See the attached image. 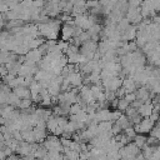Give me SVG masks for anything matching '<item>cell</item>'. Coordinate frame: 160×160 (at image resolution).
Listing matches in <instances>:
<instances>
[{"label": "cell", "mask_w": 160, "mask_h": 160, "mask_svg": "<svg viewBox=\"0 0 160 160\" xmlns=\"http://www.w3.org/2000/svg\"><path fill=\"white\" fill-rule=\"evenodd\" d=\"M71 2H72V5H79V4H81V2H84L85 0H70Z\"/></svg>", "instance_id": "26"}, {"label": "cell", "mask_w": 160, "mask_h": 160, "mask_svg": "<svg viewBox=\"0 0 160 160\" xmlns=\"http://www.w3.org/2000/svg\"><path fill=\"white\" fill-rule=\"evenodd\" d=\"M12 91L20 98V99H31V91L28 86H18L12 89Z\"/></svg>", "instance_id": "15"}, {"label": "cell", "mask_w": 160, "mask_h": 160, "mask_svg": "<svg viewBox=\"0 0 160 160\" xmlns=\"http://www.w3.org/2000/svg\"><path fill=\"white\" fill-rule=\"evenodd\" d=\"M44 55H45V54H44V51H42L40 48L29 50L28 54L24 55V56H25V61H24V62L30 64V65H39V62L42 60Z\"/></svg>", "instance_id": "4"}, {"label": "cell", "mask_w": 160, "mask_h": 160, "mask_svg": "<svg viewBox=\"0 0 160 160\" xmlns=\"http://www.w3.org/2000/svg\"><path fill=\"white\" fill-rule=\"evenodd\" d=\"M32 100L31 99H21V101H20V104H19V108L18 109H20V110H25V109H29L30 106H32Z\"/></svg>", "instance_id": "20"}, {"label": "cell", "mask_w": 160, "mask_h": 160, "mask_svg": "<svg viewBox=\"0 0 160 160\" xmlns=\"http://www.w3.org/2000/svg\"><path fill=\"white\" fill-rule=\"evenodd\" d=\"M68 80H69V82H70V85H71V88H81L82 85H84V75L80 72V71H75V72H71V74H69L68 76H65Z\"/></svg>", "instance_id": "9"}, {"label": "cell", "mask_w": 160, "mask_h": 160, "mask_svg": "<svg viewBox=\"0 0 160 160\" xmlns=\"http://www.w3.org/2000/svg\"><path fill=\"white\" fill-rule=\"evenodd\" d=\"M122 88L126 91V94H129V92H135L138 90L139 85L136 84V81L134 80L132 76H128L122 80Z\"/></svg>", "instance_id": "13"}, {"label": "cell", "mask_w": 160, "mask_h": 160, "mask_svg": "<svg viewBox=\"0 0 160 160\" xmlns=\"http://www.w3.org/2000/svg\"><path fill=\"white\" fill-rule=\"evenodd\" d=\"M155 124H156V122L149 116V118H142V120L140 121V124L135 125L134 128L136 129V131H138L139 134H146V132L150 134V131L152 130V128L155 126Z\"/></svg>", "instance_id": "8"}, {"label": "cell", "mask_w": 160, "mask_h": 160, "mask_svg": "<svg viewBox=\"0 0 160 160\" xmlns=\"http://www.w3.org/2000/svg\"><path fill=\"white\" fill-rule=\"evenodd\" d=\"M95 120L98 122L102 121H112V110H109L108 108L105 109H99L95 112Z\"/></svg>", "instance_id": "12"}, {"label": "cell", "mask_w": 160, "mask_h": 160, "mask_svg": "<svg viewBox=\"0 0 160 160\" xmlns=\"http://www.w3.org/2000/svg\"><path fill=\"white\" fill-rule=\"evenodd\" d=\"M39 69L36 68V65H30V64H26L24 62L20 68V71H19V75L20 76H24V78H34L36 71Z\"/></svg>", "instance_id": "11"}, {"label": "cell", "mask_w": 160, "mask_h": 160, "mask_svg": "<svg viewBox=\"0 0 160 160\" xmlns=\"http://www.w3.org/2000/svg\"><path fill=\"white\" fill-rule=\"evenodd\" d=\"M130 105H131V104H130L125 98H120V99H119V101H118V108H116V109H118V110H120L121 112H125V111H126V109H128Z\"/></svg>", "instance_id": "18"}, {"label": "cell", "mask_w": 160, "mask_h": 160, "mask_svg": "<svg viewBox=\"0 0 160 160\" xmlns=\"http://www.w3.org/2000/svg\"><path fill=\"white\" fill-rule=\"evenodd\" d=\"M138 111L142 118H149L154 112V104L151 101H146L138 109Z\"/></svg>", "instance_id": "14"}, {"label": "cell", "mask_w": 160, "mask_h": 160, "mask_svg": "<svg viewBox=\"0 0 160 160\" xmlns=\"http://www.w3.org/2000/svg\"><path fill=\"white\" fill-rule=\"evenodd\" d=\"M59 128V122H58V116L55 114H52L48 120H46V129L50 134H54L56 131V129Z\"/></svg>", "instance_id": "16"}, {"label": "cell", "mask_w": 160, "mask_h": 160, "mask_svg": "<svg viewBox=\"0 0 160 160\" xmlns=\"http://www.w3.org/2000/svg\"><path fill=\"white\" fill-rule=\"evenodd\" d=\"M44 146L48 149V150H55V151H60L62 152L64 151V146L61 144V139L60 136H56L54 134H50L48 135V138L44 140Z\"/></svg>", "instance_id": "3"}, {"label": "cell", "mask_w": 160, "mask_h": 160, "mask_svg": "<svg viewBox=\"0 0 160 160\" xmlns=\"http://www.w3.org/2000/svg\"><path fill=\"white\" fill-rule=\"evenodd\" d=\"M4 160H21V156L20 155H18L16 152L15 154H11L10 156H8L6 159H4Z\"/></svg>", "instance_id": "25"}, {"label": "cell", "mask_w": 160, "mask_h": 160, "mask_svg": "<svg viewBox=\"0 0 160 160\" xmlns=\"http://www.w3.org/2000/svg\"><path fill=\"white\" fill-rule=\"evenodd\" d=\"M125 18L130 21V24H134V25H138L144 20V16L141 14V9L140 8H130L129 6V10H128Z\"/></svg>", "instance_id": "7"}, {"label": "cell", "mask_w": 160, "mask_h": 160, "mask_svg": "<svg viewBox=\"0 0 160 160\" xmlns=\"http://www.w3.org/2000/svg\"><path fill=\"white\" fill-rule=\"evenodd\" d=\"M124 98L131 104V102H134V101L136 100V94H135V92H129V94H126Z\"/></svg>", "instance_id": "24"}, {"label": "cell", "mask_w": 160, "mask_h": 160, "mask_svg": "<svg viewBox=\"0 0 160 160\" xmlns=\"http://www.w3.org/2000/svg\"><path fill=\"white\" fill-rule=\"evenodd\" d=\"M98 48L99 44L94 40H89L82 42V45L80 46V52L88 59V60H92L95 58V54L98 52Z\"/></svg>", "instance_id": "2"}, {"label": "cell", "mask_w": 160, "mask_h": 160, "mask_svg": "<svg viewBox=\"0 0 160 160\" xmlns=\"http://www.w3.org/2000/svg\"><path fill=\"white\" fill-rule=\"evenodd\" d=\"M129 6L130 8H140L141 4L144 2V0H128Z\"/></svg>", "instance_id": "23"}, {"label": "cell", "mask_w": 160, "mask_h": 160, "mask_svg": "<svg viewBox=\"0 0 160 160\" xmlns=\"http://www.w3.org/2000/svg\"><path fill=\"white\" fill-rule=\"evenodd\" d=\"M122 78L121 76H112L109 79L102 80V86L105 91H116L122 86Z\"/></svg>", "instance_id": "5"}, {"label": "cell", "mask_w": 160, "mask_h": 160, "mask_svg": "<svg viewBox=\"0 0 160 160\" xmlns=\"http://www.w3.org/2000/svg\"><path fill=\"white\" fill-rule=\"evenodd\" d=\"M122 132L129 138V140H130V141H134L135 136L138 135V131H136V129H135L134 126H129V128H126Z\"/></svg>", "instance_id": "19"}, {"label": "cell", "mask_w": 160, "mask_h": 160, "mask_svg": "<svg viewBox=\"0 0 160 160\" xmlns=\"http://www.w3.org/2000/svg\"><path fill=\"white\" fill-rule=\"evenodd\" d=\"M150 135H151V136H155V138H158V139L160 140V126H159L158 124H155V126H154L152 130L150 131Z\"/></svg>", "instance_id": "22"}, {"label": "cell", "mask_w": 160, "mask_h": 160, "mask_svg": "<svg viewBox=\"0 0 160 160\" xmlns=\"http://www.w3.org/2000/svg\"><path fill=\"white\" fill-rule=\"evenodd\" d=\"M81 110H82V108H81L80 102H75V104H72L70 106V115H75V114L80 112Z\"/></svg>", "instance_id": "21"}, {"label": "cell", "mask_w": 160, "mask_h": 160, "mask_svg": "<svg viewBox=\"0 0 160 160\" xmlns=\"http://www.w3.org/2000/svg\"><path fill=\"white\" fill-rule=\"evenodd\" d=\"M136 35H138V26L134 24H130V26L121 34V41L122 42L132 41L136 39Z\"/></svg>", "instance_id": "10"}, {"label": "cell", "mask_w": 160, "mask_h": 160, "mask_svg": "<svg viewBox=\"0 0 160 160\" xmlns=\"http://www.w3.org/2000/svg\"><path fill=\"white\" fill-rule=\"evenodd\" d=\"M62 21L60 19H50L46 22L39 24V32L40 36L46 40H58L61 32V24Z\"/></svg>", "instance_id": "1"}, {"label": "cell", "mask_w": 160, "mask_h": 160, "mask_svg": "<svg viewBox=\"0 0 160 160\" xmlns=\"http://www.w3.org/2000/svg\"><path fill=\"white\" fill-rule=\"evenodd\" d=\"M76 35V25L72 22V24H62L61 26V32H60V39L61 40H65V41H71Z\"/></svg>", "instance_id": "6"}, {"label": "cell", "mask_w": 160, "mask_h": 160, "mask_svg": "<svg viewBox=\"0 0 160 160\" xmlns=\"http://www.w3.org/2000/svg\"><path fill=\"white\" fill-rule=\"evenodd\" d=\"M134 142H135L140 149H142V148L148 144V138H145L144 134H138V135L135 136V139H134Z\"/></svg>", "instance_id": "17"}]
</instances>
